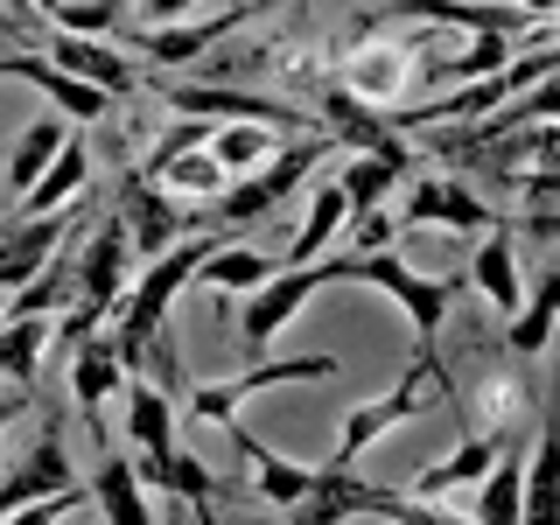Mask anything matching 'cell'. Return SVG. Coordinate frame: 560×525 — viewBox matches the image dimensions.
Returning a JSON list of instances; mask_svg holds the SVG:
<instances>
[{
  "label": "cell",
  "instance_id": "obj_1",
  "mask_svg": "<svg viewBox=\"0 0 560 525\" xmlns=\"http://www.w3.org/2000/svg\"><path fill=\"white\" fill-rule=\"evenodd\" d=\"M442 399H448V372H442V358H434V343H420V358L407 364V372H399L393 393H378V399H364V407H350V413H343V434H337V448H329V463L350 469L385 428H399V420L442 407Z\"/></svg>",
  "mask_w": 560,
  "mask_h": 525
},
{
  "label": "cell",
  "instance_id": "obj_2",
  "mask_svg": "<svg viewBox=\"0 0 560 525\" xmlns=\"http://www.w3.org/2000/svg\"><path fill=\"white\" fill-rule=\"evenodd\" d=\"M92 504V490L78 483V469H70V442L57 434V420H49L43 434H35V448L22 463L8 469V483H0V518H63V512H84Z\"/></svg>",
  "mask_w": 560,
  "mask_h": 525
},
{
  "label": "cell",
  "instance_id": "obj_3",
  "mask_svg": "<svg viewBox=\"0 0 560 525\" xmlns=\"http://www.w3.org/2000/svg\"><path fill=\"white\" fill-rule=\"evenodd\" d=\"M323 154H329V133H302V140H288V148H273L253 175H238V183H224V197H210V218L218 224H259L273 203H288L294 189L323 168Z\"/></svg>",
  "mask_w": 560,
  "mask_h": 525
},
{
  "label": "cell",
  "instance_id": "obj_4",
  "mask_svg": "<svg viewBox=\"0 0 560 525\" xmlns=\"http://www.w3.org/2000/svg\"><path fill=\"white\" fill-rule=\"evenodd\" d=\"M343 280V259H302V267H273L267 280H259V288H245V308H238V343L253 350H267L280 329L294 323V315H302L315 294L323 288H337Z\"/></svg>",
  "mask_w": 560,
  "mask_h": 525
},
{
  "label": "cell",
  "instance_id": "obj_5",
  "mask_svg": "<svg viewBox=\"0 0 560 525\" xmlns=\"http://www.w3.org/2000/svg\"><path fill=\"white\" fill-rule=\"evenodd\" d=\"M343 280H364V288H385L399 302V315L413 323L420 343L442 337V323L455 315V280H434V273H413L407 259L393 253V245H378V253H343Z\"/></svg>",
  "mask_w": 560,
  "mask_h": 525
},
{
  "label": "cell",
  "instance_id": "obj_6",
  "mask_svg": "<svg viewBox=\"0 0 560 525\" xmlns=\"http://www.w3.org/2000/svg\"><path fill=\"white\" fill-rule=\"evenodd\" d=\"M288 518H302V525H343V518H442V504L413 498V490L358 483L350 469L323 463V469H315V483H308V498L294 504Z\"/></svg>",
  "mask_w": 560,
  "mask_h": 525
},
{
  "label": "cell",
  "instance_id": "obj_7",
  "mask_svg": "<svg viewBox=\"0 0 560 525\" xmlns=\"http://www.w3.org/2000/svg\"><path fill=\"white\" fill-rule=\"evenodd\" d=\"M343 372V358H329V350H308V358H253L238 378H218V385H189L183 393V413L189 420H210V428H232L238 407L253 393H267V385H323V378H337Z\"/></svg>",
  "mask_w": 560,
  "mask_h": 525
},
{
  "label": "cell",
  "instance_id": "obj_8",
  "mask_svg": "<svg viewBox=\"0 0 560 525\" xmlns=\"http://www.w3.org/2000/svg\"><path fill=\"white\" fill-rule=\"evenodd\" d=\"M113 210H119V224H127V238H133L140 259L168 253L175 238L197 232V210H189L183 197H168V189L154 183L148 168H119V175H113Z\"/></svg>",
  "mask_w": 560,
  "mask_h": 525
},
{
  "label": "cell",
  "instance_id": "obj_9",
  "mask_svg": "<svg viewBox=\"0 0 560 525\" xmlns=\"http://www.w3.org/2000/svg\"><path fill=\"white\" fill-rule=\"evenodd\" d=\"M315 119H323V127L337 133V148H358V154H399V162H420L413 133H399L385 105L358 98V92H350V84H337V78H329L323 92H315Z\"/></svg>",
  "mask_w": 560,
  "mask_h": 525
},
{
  "label": "cell",
  "instance_id": "obj_10",
  "mask_svg": "<svg viewBox=\"0 0 560 525\" xmlns=\"http://www.w3.org/2000/svg\"><path fill=\"white\" fill-rule=\"evenodd\" d=\"M133 238H127V224H119V210H92V232H84L78 245V302H92V308H119L127 302V288H133Z\"/></svg>",
  "mask_w": 560,
  "mask_h": 525
},
{
  "label": "cell",
  "instance_id": "obj_11",
  "mask_svg": "<svg viewBox=\"0 0 560 525\" xmlns=\"http://www.w3.org/2000/svg\"><path fill=\"white\" fill-rule=\"evenodd\" d=\"M504 210L483 203L469 183L455 175H407V203H399V232H420V224H448V232H490Z\"/></svg>",
  "mask_w": 560,
  "mask_h": 525
},
{
  "label": "cell",
  "instance_id": "obj_12",
  "mask_svg": "<svg viewBox=\"0 0 560 525\" xmlns=\"http://www.w3.org/2000/svg\"><path fill=\"white\" fill-rule=\"evenodd\" d=\"M168 113H197V119H259L273 133H308V119L288 98H259V92H232V84H168Z\"/></svg>",
  "mask_w": 560,
  "mask_h": 525
},
{
  "label": "cell",
  "instance_id": "obj_13",
  "mask_svg": "<svg viewBox=\"0 0 560 525\" xmlns=\"http://www.w3.org/2000/svg\"><path fill=\"white\" fill-rule=\"evenodd\" d=\"M267 8V0H232V8L224 14H210V22H154V28H140L133 35V49L140 57H154V63H197L210 43H218V35H232L238 22H253V14Z\"/></svg>",
  "mask_w": 560,
  "mask_h": 525
},
{
  "label": "cell",
  "instance_id": "obj_14",
  "mask_svg": "<svg viewBox=\"0 0 560 525\" xmlns=\"http://www.w3.org/2000/svg\"><path fill=\"white\" fill-rule=\"evenodd\" d=\"M518 518L533 525H560V385L539 407V434H533V463H525V504Z\"/></svg>",
  "mask_w": 560,
  "mask_h": 525
},
{
  "label": "cell",
  "instance_id": "obj_15",
  "mask_svg": "<svg viewBox=\"0 0 560 525\" xmlns=\"http://www.w3.org/2000/svg\"><path fill=\"white\" fill-rule=\"evenodd\" d=\"M469 280L498 315H518L525 280H518V245H512V210H504L490 232H477V253H469Z\"/></svg>",
  "mask_w": 560,
  "mask_h": 525
},
{
  "label": "cell",
  "instance_id": "obj_16",
  "mask_svg": "<svg viewBox=\"0 0 560 525\" xmlns=\"http://www.w3.org/2000/svg\"><path fill=\"white\" fill-rule=\"evenodd\" d=\"M43 43H49V57H57L70 78L98 84V92H113V98L140 92V63H127L113 43H98V35H70V28H57V35H43Z\"/></svg>",
  "mask_w": 560,
  "mask_h": 525
},
{
  "label": "cell",
  "instance_id": "obj_17",
  "mask_svg": "<svg viewBox=\"0 0 560 525\" xmlns=\"http://www.w3.org/2000/svg\"><path fill=\"white\" fill-rule=\"evenodd\" d=\"M337 84H350L358 98H372V105H385L393 98L399 105V92H413V63H407V43H358L350 57L337 63Z\"/></svg>",
  "mask_w": 560,
  "mask_h": 525
},
{
  "label": "cell",
  "instance_id": "obj_18",
  "mask_svg": "<svg viewBox=\"0 0 560 525\" xmlns=\"http://www.w3.org/2000/svg\"><path fill=\"white\" fill-rule=\"evenodd\" d=\"M113 385H127V364H119V350H113V329H84L78 343H70V399H78V413H84V428H98V407H105V393Z\"/></svg>",
  "mask_w": 560,
  "mask_h": 525
},
{
  "label": "cell",
  "instance_id": "obj_19",
  "mask_svg": "<svg viewBox=\"0 0 560 525\" xmlns=\"http://www.w3.org/2000/svg\"><path fill=\"white\" fill-rule=\"evenodd\" d=\"M224 434H232V448L245 455V469H253V490L273 504V512H294V504L308 498V483H315V463H288V455H273L267 442H259V434H245L238 420H232Z\"/></svg>",
  "mask_w": 560,
  "mask_h": 525
},
{
  "label": "cell",
  "instance_id": "obj_20",
  "mask_svg": "<svg viewBox=\"0 0 560 525\" xmlns=\"http://www.w3.org/2000/svg\"><path fill=\"white\" fill-rule=\"evenodd\" d=\"M140 168H148L154 183L168 189V197H183V203H210V197H224V183H232V175H224V162L210 154V140H189V148L148 154Z\"/></svg>",
  "mask_w": 560,
  "mask_h": 525
},
{
  "label": "cell",
  "instance_id": "obj_21",
  "mask_svg": "<svg viewBox=\"0 0 560 525\" xmlns=\"http://www.w3.org/2000/svg\"><path fill=\"white\" fill-rule=\"evenodd\" d=\"M84 490H92V504L113 525H148L154 518V504L140 498V469L127 463V455H113V448H98V469H92V483H84Z\"/></svg>",
  "mask_w": 560,
  "mask_h": 525
},
{
  "label": "cell",
  "instance_id": "obj_22",
  "mask_svg": "<svg viewBox=\"0 0 560 525\" xmlns=\"http://www.w3.org/2000/svg\"><path fill=\"white\" fill-rule=\"evenodd\" d=\"M498 448H504L498 434H483V428H477V434H463V442H455V448L442 455V463H428V469H420V477H413L407 490H413V498H428V504H434V498H442V490H455V483H477L483 469L498 463Z\"/></svg>",
  "mask_w": 560,
  "mask_h": 525
},
{
  "label": "cell",
  "instance_id": "obj_23",
  "mask_svg": "<svg viewBox=\"0 0 560 525\" xmlns=\"http://www.w3.org/2000/svg\"><path fill=\"white\" fill-rule=\"evenodd\" d=\"M84 183H92V154L78 148V140H63L57 148V162H49L35 183L22 189V203H14V218H28V210H63V203H78L84 197Z\"/></svg>",
  "mask_w": 560,
  "mask_h": 525
},
{
  "label": "cell",
  "instance_id": "obj_24",
  "mask_svg": "<svg viewBox=\"0 0 560 525\" xmlns=\"http://www.w3.org/2000/svg\"><path fill=\"white\" fill-rule=\"evenodd\" d=\"M127 428H133V442L148 448V463L175 448V399L148 372H127Z\"/></svg>",
  "mask_w": 560,
  "mask_h": 525
},
{
  "label": "cell",
  "instance_id": "obj_25",
  "mask_svg": "<svg viewBox=\"0 0 560 525\" xmlns=\"http://www.w3.org/2000/svg\"><path fill=\"white\" fill-rule=\"evenodd\" d=\"M49 315H8L0 323V378L35 393V378H43V350H49Z\"/></svg>",
  "mask_w": 560,
  "mask_h": 525
},
{
  "label": "cell",
  "instance_id": "obj_26",
  "mask_svg": "<svg viewBox=\"0 0 560 525\" xmlns=\"http://www.w3.org/2000/svg\"><path fill=\"white\" fill-rule=\"evenodd\" d=\"M553 329H560V267H547V273H539L533 302H518L512 329H504V343H512L518 358H539V350L553 343Z\"/></svg>",
  "mask_w": 560,
  "mask_h": 525
},
{
  "label": "cell",
  "instance_id": "obj_27",
  "mask_svg": "<svg viewBox=\"0 0 560 525\" xmlns=\"http://www.w3.org/2000/svg\"><path fill=\"white\" fill-rule=\"evenodd\" d=\"M63 140H70L63 113H43V119H28V127L14 133V148H8V189H14V197H22L35 175L57 162V148H63Z\"/></svg>",
  "mask_w": 560,
  "mask_h": 525
},
{
  "label": "cell",
  "instance_id": "obj_28",
  "mask_svg": "<svg viewBox=\"0 0 560 525\" xmlns=\"http://www.w3.org/2000/svg\"><path fill=\"white\" fill-rule=\"evenodd\" d=\"M407 175H420V162H399V154H350L337 168V189L350 197V210H364V203H385Z\"/></svg>",
  "mask_w": 560,
  "mask_h": 525
},
{
  "label": "cell",
  "instance_id": "obj_29",
  "mask_svg": "<svg viewBox=\"0 0 560 525\" xmlns=\"http://www.w3.org/2000/svg\"><path fill=\"white\" fill-rule=\"evenodd\" d=\"M343 224H350V197L337 189V175H329V183H315L308 218H302V232H294V245H288V259H280V267H302V259H315L329 238L343 232Z\"/></svg>",
  "mask_w": 560,
  "mask_h": 525
},
{
  "label": "cell",
  "instance_id": "obj_30",
  "mask_svg": "<svg viewBox=\"0 0 560 525\" xmlns=\"http://www.w3.org/2000/svg\"><path fill=\"white\" fill-rule=\"evenodd\" d=\"M148 477H154V483H168V498H183L197 518H218V504H210V498H218V477H210V469H203L183 442H175L168 455H154Z\"/></svg>",
  "mask_w": 560,
  "mask_h": 525
},
{
  "label": "cell",
  "instance_id": "obj_31",
  "mask_svg": "<svg viewBox=\"0 0 560 525\" xmlns=\"http://www.w3.org/2000/svg\"><path fill=\"white\" fill-rule=\"evenodd\" d=\"M280 267V259H267V253H253V245H210L203 253V267H197V280L210 294H245V288H259Z\"/></svg>",
  "mask_w": 560,
  "mask_h": 525
},
{
  "label": "cell",
  "instance_id": "obj_32",
  "mask_svg": "<svg viewBox=\"0 0 560 525\" xmlns=\"http://www.w3.org/2000/svg\"><path fill=\"white\" fill-rule=\"evenodd\" d=\"M273 148H280V140H273V127H259V119H218V133H210V154L224 162L232 183H238V175H253Z\"/></svg>",
  "mask_w": 560,
  "mask_h": 525
},
{
  "label": "cell",
  "instance_id": "obj_33",
  "mask_svg": "<svg viewBox=\"0 0 560 525\" xmlns=\"http://www.w3.org/2000/svg\"><path fill=\"white\" fill-rule=\"evenodd\" d=\"M498 455H504V463H490L483 477H477V483H483L477 518H483V525H518V504H525V463L512 455V442H504Z\"/></svg>",
  "mask_w": 560,
  "mask_h": 525
},
{
  "label": "cell",
  "instance_id": "obj_34",
  "mask_svg": "<svg viewBox=\"0 0 560 525\" xmlns=\"http://www.w3.org/2000/svg\"><path fill=\"white\" fill-rule=\"evenodd\" d=\"M133 0H57V8L43 14L49 28H70V35H119Z\"/></svg>",
  "mask_w": 560,
  "mask_h": 525
},
{
  "label": "cell",
  "instance_id": "obj_35",
  "mask_svg": "<svg viewBox=\"0 0 560 525\" xmlns=\"http://www.w3.org/2000/svg\"><path fill=\"white\" fill-rule=\"evenodd\" d=\"M512 232H533V238H553L560 245V210H518Z\"/></svg>",
  "mask_w": 560,
  "mask_h": 525
},
{
  "label": "cell",
  "instance_id": "obj_36",
  "mask_svg": "<svg viewBox=\"0 0 560 525\" xmlns=\"http://www.w3.org/2000/svg\"><path fill=\"white\" fill-rule=\"evenodd\" d=\"M140 14H148V22H183L189 8H197V0H133Z\"/></svg>",
  "mask_w": 560,
  "mask_h": 525
},
{
  "label": "cell",
  "instance_id": "obj_37",
  "mask_svg": "<svg viewBox=\"0 0 560 525\" xmlns=\"http://www.w3.org/2000/svg\"><path fill=\"white\" fill-rule=\"evenodd\" d=\"M22 413H28V393H22V385H14V393L0 399V434H8V428H14V420H22Z\"/></svg>",
  "mask_w": 560,
  "mask_h": 525
},
{
  "label": "cell",
  "instance_id": "obj_38",
  "mask_svg": "<svg viewBox=\"0 0 560 525\" xmlns=\"http://www.w3.org/2000/svg\"><path fill=\"white\" fill-rule=\"evenodd\" d=\"M518 8L533 14V22H553V14H560V0H518Z\"/></svg>",
  "mask_w": 560,
  "mask_h": 525
},
{
  "label": "cell",
  "instance_id": "obj_39",
  "mask_svg": "<svg viewBox=\"0 0 560 525\" xmlns=\"http://www.w3.org/2000/svg\"><path fill=\"white\" fill-rule=\"evenodd\" d=\"M8 14H14V22H22V28L35 22V14H28V0H8Z\"/></svg>",
  "mask_w": 560,
  "mask_h": 525
}]
</instances>
